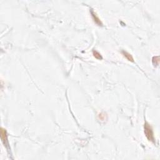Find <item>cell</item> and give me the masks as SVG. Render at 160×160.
<instances>
[{
    "label": "cell",
    "instance_id": "cell-2",
    "mask_svg": "<svg viewBox=\"0 0 160 160\" xmlns=\"http://www.w3.org/2000/svg\"><path fill=\"white\" fill-rule=\"evenodd\" d=\"M1 139L4 144V145L6 146H8V136H7V132L5 129H3V128H1Z\"/></svg>",
    "mask_w": 160,
    "mask_h": 160
},
{
    "label": "cell",
    "instance_id": "cell-1",
    "mask_svg": "<svg viewBox=\"0 0 160 160\" xmlns=\"http://www.w3.org/2000/svg\"><path fill=\"white\" fill-rule=\"evenodd\" d=\"M144 134L146 135V138H148V140L150 141H152L153 143H154V133L153 130L152 128L149 125V124L147 122L145 123L144 126Z\"/></svg>",
    "mask_w": 160,
    "mask_h": 160
},
{
    "label": "cell",
    "instance_id": "cell-3",
    "mask_svg": "<svg viewBox=\"0 0 160 160\" xmlns=\"http://www.w3.org/2000/svg\"><path fill=\"white\" fill-rule=\"evenodd\" d=\"M91 14L93 19L94 21L95 22V23H96V24L99 26L103 25V23H102L101 21L100 20V19L99 18V17L98 16L96 13L93 10H91Z\"/></svg>",
    "mask_w": 160,
    "mask_h": 160
},
{
    "label": "cell",
    "instance_id": "cell-5",
    "mask_svg": "<svg viewBox=\"0 0 160 160\" xmlns=\"http://www.w3.org/2000/svg\"><path fill=\"white\" fill-rule=\"evenodd\" d=\"M93 56H95V57L96 58V59H103V57H102L101 54H100V53L98 52V51H96V50H94L93 51Z\"/></svg>",
    "mask_w": 160,
    "mask_h": 160
},
{
    "label": "cell",
    "instance_id": "cell-4",
    "mask_svg": "<svg viewBox=\"0 0 160 160\" xmlns=\"http://www.w3.org/2000/svg\"><path fill=\"white\" fill-rule=\"evenodd\" d=\"M121 53L123 54V55L126 58L128 59V61H130L133 62L134 61V59H133V56H131V54H130L129 53H128L127 51H121Z\"/></svg>",
    "mask_w": 160,
    "mask_h": 160
},
{
    "label": "cell",
    "instance_id": "cell-6",
    "mask_svg": "<svg viewBox=\"0 0 160 160\" xmlns=\"http://www.w3.org/2000/svg\"><path fill=\"white\" fill-rule=\"evenodd\" d=\"M159 63H160V59H159V56H154L153 58V63L154 66H158L159 65Z\"/></svg>",
    "mask_w": 160,
    "mask_h": 160
},
{
    "label": "cell",
    "instance_id": "cell-7",
    "mask_svg": "<svg viewBox=\"0 0 160 160\" xmlns=\"http://www.w3.org/2000/svg\"><path fill=\"white\" fill-rule=\"evenodd\" d=\"M106 114H105V113H101V114L99 115V118H100V119L101 121H104L106 119Z\"/></svg>",
    "mask_w": 160,
    "mask_h": 160
}]
</instances>
